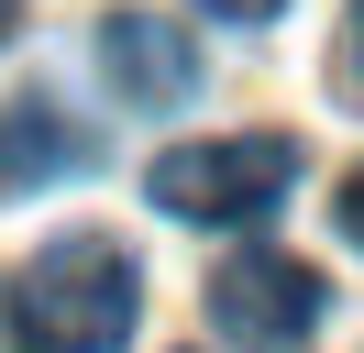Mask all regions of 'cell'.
<instances>
[{"label": "cell", "instance_id": "cell-3", "mask_svg": "<svg viewBox=\"0 0 364 353\" xmlns=\"http://www.w3.org/2000/svg\"><path fill=\"white\" fill-rule=\"evenodd\" d=\"M320 309H331V287H320V265L298 254H232L221 276H210V331H232L243 353H298L320 331Z\"/></svg>", "mask_w": 364, "mask_h": 353}, {"label": "cell", "instance_id": "cell-7", "mask_svg": "<svg viewBox=\"0 0 364 353\" xmlns=\"http://www.w3.org/2000/svg\"><path fill=\"white\" fill-rule=\"evenodd\" d=\"M331 221H342V243H353V254H364V166L342 176V199H331Z\"/></svg>", "mask_w": 364, "mask_h": 353}, {"label": "cell", "instance_id": "cell-1", "mask_svg": "<svg viewBox=\"0 0 364 353\" xmlns=\"http://www.w3.org/2000/svg\"><path fill=\"white\" fill-rule=\"evenodd\" d=\"M133 320H144V265H133V243H111V232L45 243V254L11 276V309H0L11 353H122Z\"/></svg>", "mask_w": 364, "mask_h": 353}, {"label": "cell", "instance_id": "cell-6", "mask_svg": "<svg viewBox=\"0 0 364 353\" xmlns=\"http://www.w3.org/2000/svg\"><path fill=\"white\" fill-rule=\"evenodd\" d=\"M331 88H342V100L364 110V0L342 11V44H331Z\"/></svg>", "mask_w": 364, "mask_h": 353}, {"label": "cell", "instance_id": "cell-4", "mask_svg": "<svg viewBox=\"0 0 364 353\" xmlns=\"http://www.w3.org/2000/svg\"><path fill=\"white\" fill-rule=\"evenodd\" d=\"M100 78H111L133 110H177L188 88H199V44H188V22H166V11H111L100 22Z\"/></svg>", "mask_w": 364, "mask_h": 353}, {"label": "cell", "instance_id": "cell-2", "mask_svg": "<svg viewBox=\"0 0 364 353\" xmlns=\"http://www.w3.org/2000/svg\"><path fill=\"white\" fill-rule=\"evenodd\" d=\"M298 188V132H210L144 166V199L177 221H265Z\"/></svg>", "mask_w": 364, "mask_h": 353}, {"label": "cell", "instance_id": "cell-9", "mask_svg": "<svg viewBox=\"0 0 364 353\" xmlns=\"http://www.w3.org/2000/svg\"><path fill=\"white\" fill-rule=\"evenodd\" d=\"M11 22H23V0H0V44H11Z\"/></svg>", "mask_w": 364, "mask_h": 353}, {"label": "cell", "instance_id": "cell-5", "mask_svg": "<svg viewBox=\"0 0 364 353\" xmlns=\"http://www.w3.org/2000/svg\"><path fill=\"white\" fill-rule=\"evenodd\" d=\"M77 166H89V132L55 100H0V199L45 188V176H77Z\"/></svg>", "mask_w": 364, "mask_h": 353}, {"label": "cell", "instance_id": "cell-8", "mask_svg": "<svg viewBox=\"0 0 364 353\" xmlns=\"http://www.w3.org/2000/svg\"><path fill=\"white\" fill-rule=\"evenodd\" d=\"M199 11H210V22H276L287 0H199Z\"/></svg>", "mask_w": 364, "mask_h": 353}]
</instances>
